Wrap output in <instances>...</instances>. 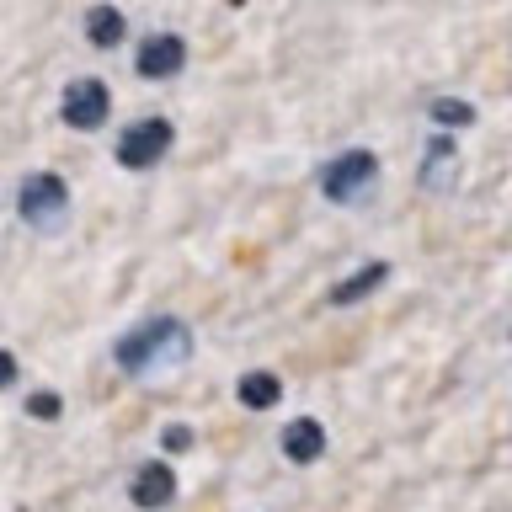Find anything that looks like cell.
<instances>
[{"mask_svg":"<svg viewBox=\"0 0 512 512\" xmlns=\"http://www.w3.org/2000/svg\"><path fill=\"white\" fill-rule=\"evenodd\" d=\"M187 358H192V331L171 315L144 320V326H134L118 342V368L134 379H160V374H171V368H182Z\"/></svg>","mask_w":512,"mask_h":512,"instance_id":"obj_1","label":"cell"},{"mask_svg":"<svg viewBox=\"0 0 512 512\" xmlns=\"http://www.w3.org/2000/svg\"><path fill=\"white\" fill-rule=\"evenodd\" d=\"M16 214L27 219V230L59 235L64 224H70V187H64L54 171H38V176H27V182H22V192H16Z\"/></svg>","mask_w":512,"mask_h":512,"instance_id":"obj_2","label":"cell"},{"mask_svg":"<svg viewBox=\"0 0 512 512\" xmlns=\"http://www.w3.org/2000/svg\"><path fill=\"white\" fill-rule=\"evenodd\" d=\"M379 182V160L368 150H347L342 160H331L326 176H320V192H326L331 203H363L368 192Z\"/></svg>","mask_w":512,"mask_h":512,"instance_id":"obj_3","label":"cell"},{"mask_svg":"<svg viewBox=\"0 0 512 512\" xmlns=\"http://www.w3.org/2000/svg\"><path fill=\"white\" fill-rule=\"evenodd\" d=\"M166 150H171V123H166V118H144V123H134V128L118 139V166L150 171Z\"/></svg>","mask_w":512,"mask_h":512,"instance_id":"obj_4","label":"cell"},{"mask_svg":"<svg viewBox=\"0 0 512 512\" xmlns=\"http://www.w3.org/2000/svg\"><path fill=\"white\" fill-rule=\"evenodd\" d=\"M59 112H64V123H70V128H80V134H91V128H102V123H107L112 96H107L102 80H75V86H64V102H59Z\"/></svg>","mask_w":512,"mask_h":512,"instance_id":"obj_5","label":"cell"},{"mask_svg":"<svg viewBox=\"0 0 512 512\" xmlns=\"http://www.w3.org/2000/svg\"><path fill=\"white\" fill-rule=\"evenodd\" d=\"M134 64H139L144 80H171V75L187 64V43L171 38V32H155V38L139 43V59H134Z\"/></svg>","mask_w":512,"mask_h":512,"instance_id":"obj_6","label":"cell"},{"mask_svg":"<svg viewBox=\"0 0 512 512\" xmlns=\"http://www.w3.org/2000/svg\"><path fill=\"white\" fill-rule=\"evenodd\" d=\"M283 454L294 464H315L320 454H326V427L315 422V416H299V422L283 427Z\"/></svg>","mask_w":512,"mask_h":512,"instance_id":"obj_7","label":"cell"},{"mask_svg":"<svg viewBox=\"0 0 512 512\" xmlns=\"http://www.w3.org/2000/svg\"><path fill=\"white\" fill-rule=\"evenodd\" d=\"M454 171H459V150L448 144L443 134L427 139V155H422V187L427 192H448L454 187Z\"/></svg>","mask_w":512,"mask_h":512,"instance_id":"obj_8","label":"cell"},{"mask_svg":"<svg viewBox=\"0 0 512 512\" xmlns=\"http://www.w3.org/2000/svg\"><path fill=\"white\" fill-rule=\"evenodd\" d=\"M171 491H176V475L166 470V464H139V475H134V507L155 512V507L171 502Z\"/></svg>","mask_w":512,"mask_h":512,"instance_id":"obj_9","label":"cell"},{"mask_svg":"<svg viewBox=\"0 0 512 512\" xmlns=\"http://www.w3.org/2000/svg\"><path fill=\"white\" fill-rule=\"evenodd\" d=\"M86 38L96 48H118L123 43V11L118 6H91L86 11Z\"/></svg>","mask_w":512,"mask_h":512,"instance_id":"obj_10","label":"cell"},{"mask_svg":"<svg viewBox=\"0 0 512 512\" xmlns=\"http://www.w3.org/2000/svg\"><path fill=\"white\" fill-rule=\"evenodd\" d=\"M384 278H390V267H384V262H368L363 272H352L347 283H336V288H331V304H358L363 294H374Z\"/></svg>","mask_w":512,"mask_h":512,"instance_id":"obj_11","label":"cell"},{"mask_svg":"<svg viewBox=\"0 0 512 512\" xmlns=\"http://www.w3.org/2000/svg\"><path fill=\"white\" fill-rule=\"evenodd\" d=\"M240 400H246L251 411H272L283 400L278 374H246V379H240Z\"/></svg>","mask_w":512,"mask_h":512,"instance_id":"obj_12","label":"cell"},{"mask_svg":"<svg viewBox=\"0 0 512 512\" xmlns=\"http://www.w3.org/2000/svg\"><path fill=\"white\" fill-rule=\"evenodd\" d=\"M432 123H443V128H470V123H475V107L438 96V102H432Z\"/></svg>","mask_w":512,"mask_h":512,"instance_id":"obj_13","label":"cell"},{"mask_svg":"<svg viewBox=\"0 0 512 512\" xmlns=\"http://www.w3.org/2000/svg\"><path fill=\"white\" fill-rule=\"evenodd\" d=\"M27 411L43 416V422H54V416H59V395H27Z\"/></svg>","mask_w":512,"mask_h":512,"instance_id":"obj_14","label":"cell"},{"mask_svg":"<svg viewBox=\"0 0 512 512\" xmlns=\"http://www.w3.org/2000/svg\"><path fill=\"white\" fill-rule=\"evenodd\" d=\"M6 384H16V358H11V352H0V390H6Z\"/></svg>","mask_w":512,"mask_h":512,"instance_id":"obj_15","label":"cell"},{"mask_svg":"<svg viewBox=\"0 0 512 512\" xmlns=\"http://www.w3.org/2000/svg\"><path fill=\"white\" fill-rule=\"evenodd\" d=\"M192 443V432H182V427H166V448H187Z\"/></svg>","mask_w":512,"mask_h":512,"instance_id":"obj_16","label":"cell"}]
</instances>
